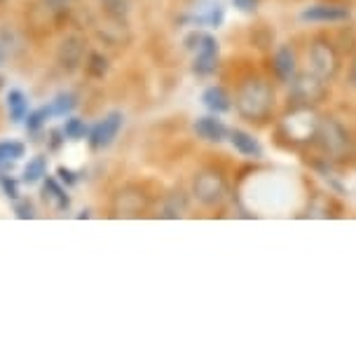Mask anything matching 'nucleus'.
I'll return each instance as SVG.
<instances>
[{
    "mask_svg": "<svg viewBox=\"0 0 356 358\" xmlns=\"http://www.w3.org/2000/svg\"><path fill=\"white\" fill-rule=\"evenodd\" d=\"M234 103H237L241 117L251 120V122H263L274 108V90L265 80L251 78L239 87Z\"/></svg>",
    "mask_w": 356,
    "mask_h": 358,
    "instance_id": "nucleus-1",
    "label": "nucleus"
},
{
    "mask_svg": "<svg viewBox=\"0 0 356 358\" xmlns=\"http://www.w3.org/2000/svg\"><path fill=\"white\" fill-rule=\"evenodd\" d=\"M328 94V85L326 80L317 76V73L307 71V73H298L291 80V96L298 106L310 108L319 101H324Z\"/></svg>",
    "mask_w": 356,
    "mask_h": 358,
    "instance_id": "nucleus-2",
    "label": "nucleus"
},
{
    "mask_svg": "<svg viewBox=\"0 0 356 358\" xmlns=\"http://www.w3.org/2000/svg\"><path fill=\"white\" fill-rule=\"evenodd\" d=\"M307 57H310L312 73H317V76H321L324 80H333L335 76H338V71H340V54L333 47L331 40H326V38L312 40Z\"/></svg>",
    "mask_w": 356,
    "mask_h": 358,
    "instance_id": "nucleus-3",
    "label": "nucleus"
},
{
    "mask_svg": "<svg viewBox=\"0 0 356 358\" xmlns=\"http://www.w3.org/2000/svg\"><path fill=\"white\" fill-rule=\"evenodd\" d=\"M314 138H317L319 143L324 145V150L331 155H342L349 148V134L345 131V127L333 117L319 120Z\"/></svg>",
    "mask_w": 356,
    "mask_h": 358,
    "instance_id": "nucleus-4",
    "label": "nucleus"
},
{
    "mask_svg": "<svg viewBox=\"0 0 356 358\" xmlns=\"http://www.w3.org/2000/svg\"><path fill=\"white\" fill-rule=\"evenodd\" d=\"M185 43H194L187 47H192V50L197 52V57H194V69H197V73H211L216 69L218 43L211 36H206V33H194Z\"/></svg>",
    "mask_w": 356,
    "mask_h": 358,
    "instance_id": "nucleus-5",
    "label": "nucleus"
},
{
    "mask_svg": "<svg viewBox=\"0 0 356 358\" xmlns=\"http://www.w3.org/2000/svg\"><path fill=\"white\" fill-rule=\"evenodd\" d=\"M194 194H197L199 201L204 204H218L225 197V180L218 171H201L197 178H194Z\"/></svg>",
    "mask_w": 356,
    "mask_h": 358,
    "instance_id": "nucleus-6",
    "label": "nucleus"
},
{
    "mask_svg": "<svg viewBox=\"0 0 356 358\" xmlns=\"http://www.w3.org/2000/svg\"><path fill=\"white\" fill-rule=\"evenodd\" d=\"M286 127H288V136H291V138L305 141V138H310V136L317 134L319 120L312 117L310 108L298 106V108H295V113L286 117Z\"/></svg>",
    "mask_w": 356,
    "mask_h": 358,
    "instance_id": "nucleus-7",
    "label": "nucleus"
},
{
    "mask_svg": "<svg viewBox=\"0 0 356 358\" xmlns=\"http://www.w3.org/2000/svg\"><path fill=\"white\" fill-rule=\"evenodd\" d=\"M302 22H345L349 19V10L342 8V5H331V3H321V5H312L300 15Z\"/></svg>",
    "mask_w": 356,
    "mask_h": 358,
    "instance_id": "nucleus-8",
    "label": "nucleus"
},
{
    "mask_svg": "<svg viewBox=\"0 0 356 358\" xmlns=\"http://www.w3.org/2000/svg\"><path fill=\"white\" fill-rule=\"evenodd\" d=\"M274 73H277L279 80L284 83H291L295 76V54L288 45L279 47L277 54H274Z\"/></svg>",
    "mask_w": 356,
    "mask_h": 358,
    "instance_id": "nucleus-9",
    "label": "nucleus"
},
{
    "mask_svg": "<svg viewBox=\"0 0 356 358\" xmlns=\"http://www.w3.org/2000/svg\"><path fill=\"white\" fill-rule=\"evenodd\" d=\"M230 143L234 145V150L246 155V157H260L263 155V148L256 138L251 136V134L241 131V129H232L230 131Z\"/></svg>",
    "mask_w": 356,
    "mask_h": 358,
    "instance_id": "nucleus-10",
    "label": "nucleus"
},
{
    "mask_svg": "<svg viewBox=\"0 0 356 358\" xmlns=\"http://www.w3.org/2000/svg\"><path fill=\"white\" fill-rule=\"evenodd\" d=\"M120 124H122V117H120L118 113L108 115V117H106L104 122L94 129V145H108L111 141L115 138Z\"/></svg>",
    "mask_w": 356,
    "mask_h": 358,
    "instance_id": "nucleus-11",
    "label": "nucleus"
},
{
    "mask_svg": "<svg viewBox=\"0 0 356 358\" xmlns=\"http://www.w3.org/2000/svg\"><path fill=\"white\" fill-rule=\"evenodd\" d=\"M194 129H197V134L201 138H206V141H223L227 136V129L223 127V122L216 117H201L197 120V124H194Z\"/></svg>",
    "mask_w": 356,
    "mask_h": 358,
    "instance_id": "nucleus-12",
    "label": "nucleus"
},
{
    "mask_svg": "<svg viewBox=\"0 0 356 358\" xmlns=\"http://www.w3.org/2000/svg\"><path fill=\"white\" fill-rule=\"evenodd\" d=\"M204 103L211 108L213 113H225L230 110V96H227V92L223 87H211V90L204 92Z\"/></svg>",
    "mask_w": 356,
    "mask_h": 358,
    "instance_id": "nucleus-13",
    "label": "nucleus"
},
{
    "mask_svg": "<svg viewBox=\"0 0 356 358\" xmlns=\"http://www.w3.org/2000/svg\"><path fill=\"white\" fill-rule=\"evenodd\" d=\"M24 152L19 143H0V159H15Z\"/></svg>",
    "mask_w": 356,
    "mask_h": 358,
    "instance_id": "nucleus-14",
    "label": "nucleus"
},
{
    "mask_svg": "<svg viewBox=\"0 0 356 358\" xmlns=\"http://www.w3.org/2000/svg\"><path fill=\"white\" fill-rule=\"evenodd\" d=\"M45 171V162L43 159H36V162H31L29 169H26V180H38L40 178V173Z\"/></svg>",
    "mask_w": 356,
    "mask_h": 358,
    "instance_id": "nucleus-15",
    "label": "nucleus"
},
{
    "mask_svg": "<svg viewBox=\"0 0 356 358\" xmlns=\"http://www.w3.org/2000/svg\"><path fill=\"white\" fill-rule=\"evenodd\" d=\"M10 106H12V110H15V117H22V115H24V99H22V94L12 92L10 94Z\"/></svg>",
    "mask_w": 356,
    "mask_h": 358,
    "instance_id": "nucleus-16",
    "label": "nucleus"
},
{
    "mask_svg": "<svg viewBox=\"0 0 356 358\" xmlns=\"http://www.w3.org/2000/svg\"><path fill=\"white\" fill-rule=\"evenodd\" d=\"M234 5H237L241 12H253L258 5V0H234Z\"/></svg>",
    "mask_w": 356,
    "mask_h": 358,
    "instance_id": "nucleus-17",
    "label": "nucleus"
},
{
    "mask_svg": "<svg viewBox=\"0 0 356 358\" xmlns=\"http://www.w3.org/2000/svg\"><path fill=\"white\" fill-rule=\"evenodd\" d=\"M349 85H352V87H356V59H354L352 69H349Z\"/></svg>",
    "mask_w": 356,
    "mask_h": 358,
    "instance_id": "nucleus-18",
    "label": "nucleus"
}]
</instances>
